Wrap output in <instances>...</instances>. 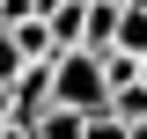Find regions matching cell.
Returning <instances> with one entry per match:
<instances>
[{
	"instance_id": "obj_1",
	"label": "cell",
	"mask_w": 147,
	"mask_h": 139,
	"mask_svg": "<svg viewBox=\"0 0 147 139\" xmlns=\"http://www.w3.org/2000/svg\"><path fill=\"white\" fill-rule=\"evenodd\" d=\"M52 110H74V117L110 110L103 59H96V51H59V59H52Z\"/></svg>"
},
{
	"instance_id": "obj_2",
	"label": "cell",
	"mask_w": 147,
	"mask_h": 139,
	"mask_svg": "<svg viewBox=\"0 0 147 139\" xmlns=\"http://www.w3.org/2000/svg\"><path fill=\"white\" fill-rule=\"evenodd\" d=\"M44 110H52V66H22L15 88H7V124H15V132H30Z\"/></svg>"
},
{
	"instance_id": "obj_3",
	"label": "cell",
	"mask_w": 147,
	"mask_h": 139,
	"mask_svg": "<svg viewBox=\"0 0 147 139\" xmlns=\"http://www.w3.org/2000/svg\"><path fill=\"white\" fill-rule=\"evenodd\" d=\"M81 22H88V0H59L52 15H44V37H52V51H81Z\"/></svg>"
},
{
	"instance_id": "obj_4",
	"label": "cell",
	"mask_w": 147,
	"mask_h": 139,
	"mask_svg": "<svg viewBox=\"0 0 147 139\" xmlns=\"http://www.w3.org/2000/svg\"><path fill=\"white\" fill-rule=\"evenodd\" d=\"M110 51H125V59H147V7H118Z\"/></svg>"
},
{
	"instance_id": "obj_5",
	"label": "cell",
	"mask_w": 147,
	"mask_h": 139,
	"mask_svg": "<svg viewBox=\"0 0 147 139\" xmlns=\"http://www.w3.org/2000/svg\"><path fill=\"white\" fill-rule=\"evenodd\" d=\"M7 44H15L22 51V66H52V37H44V22H15V29H7Z\"/></svg>"
},
{
	"instance_id": "obj_6",
	"label": "cell",
	"mask_w": 147,
	"mask_h": 139,
	"mask_svg": "<svg viewBox=\"0 0 147 139\" xmlns=\"http://www.w3.org/2000/svg\"><path fill=\"white\" fill-rule=\"evenodd\" d=\"M81 132H88V117H74V110H44L30 124V139H81Z\"/></svg>"
},
{
	"instance_id": "obj_7",
	"label": "cell",
	"mask_w": 147,
	"mask_h": 139,
	"mask_svg": "<svg viewBox=\"0 0 147 139\" xmlns=\"http://www.w3.org/2000/svg\"><path fill=\"white\" fill-rule=\"evenodd\" d=\"M110 117H118V124H147V88H140V81L118 88V95H110Z\"/></svg>"
},
{
	"instance_id": "obj_8",
	"label": "cell",
	"mask_w": 147,
	"mask_h": 139,
	"mask_svg": "<svg viewBox=\"0 0 147 139\" xmlns=\"http://www.w3.org/2000/svg\"><path fill=\"white\" fill-rule=\"evenodd\" d=\"M140 81V59H125V51H103V88L118 95V88H132Z\"/></svg>"
},
{
	"instance_id": "obj_9",
	"label": "cell",
	"mask_w": 147,
	"mask_h": 139,
	"mask_svg": "<svg viewBox=\"0 0 147 139\" xmlns=\"http://www.w3.org/2000/svg\"><path fill=\"white\" fill-rule=\"evenodd\" d=\"M15 73H22V51H15V44H7V29H0V95L15 88Z\"/></svg>"
},
{
	"instance_id": "obj_10",
	"label": "cell",
	"mask_w": 147,
	"mask_h": 139,
	"mask_svg": "<svg viewBox=\"0 0 147 139\" xmlns=\"http://www.w3.org/2000/svg\"><path fill=\"white\" fill-rule=\"evenodd\" d=\"M15 22H37V0H0V29H15Z\"/></svg>"
},
{
	"instance_id": "obj_11",
	"label": "cell",
	"mask_w": 147,
	"mask_h": 139,
	"mask_svg": "<svg viewBox=\"0 0 147 139\" xmlns=\"http://www.w3.org/2000/svg\"><path fill=\"white\" fill-rule=\"evenodd\" d=\"M81 139H125V124L110 117V110H96V117H88V132H81Z\"/></svg>"
},
{
	"instance_id": "obj_12",
	"label": "cell",
	"mask_w": 147,
	"mask_h": 139,
	"mask_svg": "<svg viewBox=\"0 0 147 139\" xmlns=\"http://www.w3.org/2000/svg\"><path fill=\"white\" fill-rule=\"evenodd\" d=\"M0 132H7V95H0Z\"/></svg>"
},
{
	"instance_id": "obj_13",
	"label": "cell",
	"mask_w": 147,
	"mask_h": 139,
	"mask_svg": "<svg viewBox=\"0 0 147 139\" xmlns=\"http://www.w3.org/2000/svg\"><path fill=\"white\" fill-rule=\"evenodd\" d=\"M140 88H147V59H140Z\"/></svg>"
},
{
	"instance_id": "obj_14",
	"label": "cell",
	"mask_w": 147,
	"mask_h": 139,
	"mask_svg": "<svg viewBox=\"0 0 147 139\" xmlns=\"http://www.w3.org/2000/svg\"><path fill=\"white\" fill-rule=\"evenodd\" d=\"M140 7H147V0H140Z\"/></svg>"
}]
</instances>
